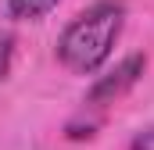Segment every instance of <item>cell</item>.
<instances>
[{
	"label": "cell",
	"instance_id": "7a4b0ae2",
	"mask_svg": "<svg viewBox=\"0 0 154 150\" xmlns=\"http://www.w3.org/2000/svg\"><path fill=\"white\" fill-rule=\"evenodd\" d=\"M143 68H147V57H143V54H129L125 61H118V64H115L108 75H100V79L90 86V93H86V104H90V107L115 104V100L125 93V89H133V86L140 82Z\"/></svg>",
	"mask_w": 154,
	"mask_h": 150
},
{
	"label": "cell",
	"instance_id": "5b68a950",
	"mask_svg": "<svg viewBox=\"0 0 154 150\" xmlns=\"http://www.w3.org/2000/svg\"><path fill=\"white\" fill-rule=\"evenodd\" d=\"M129 150H154V125H151V129H140V132L133 136Z\"/></svg>",
	"mask_w": 154,
	"mask_h": 150
},
{
	"label": "cell",
	"instance_id": "277c9868",
	"mask_svg": "<svg viewBox=\"0 0 154 150\" xmlns=\"http://www.w3.org/2000/svg\"><path fill=\"white\" fill-rule=\"evenodd\" d=\"M11 57H14V36L7 29H0V82L11 72Z\"/></svg>",
	"mask_w": 154,
	"mask_h": 150
},
{
	"label": "cell",
	"instance_id": "6da1fadb",
	"mask_svg": "<svg viewBox=\"0 0 154 150\" xmlns=\"http://www.w3.org/2000/svg\"><path fill=\"white\" fill-rule=\"evenodd\" d=\"M125 25V4L122 0H97L68 22V29L57 39V61L75 75H93L111 54L115 39Z\"/></svg>",
	"mask_w": 154,
	"mask_h": 150
},
{
	"label": "cell",
	"instance_id": "3957f363",
	"mask_svg": "<svg viewBox=\"0 0 154 150\" xmlns=\"http://www.w3.org/2000/svg\"><path fill=\"white\" fill-rule=\"evenodd\" d=\"M54 7H57V0H7V14L14 22H39Z\"/></svg>",
	"mask_w": 154,
	"mask_h": 150
}]
</instances>
